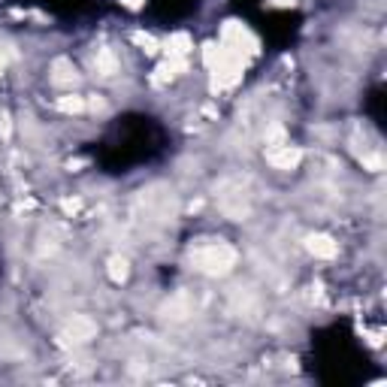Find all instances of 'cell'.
<instances>
[{
  "label": "cell",
  "instance_id": "6da1fadb",
  "mask_svg": "<svg viewBox=\"0 0 387 387\" xmlns=\"http://www.w3.org/2000/svg\"><path fill=\"white\" fill-rule=\"evenodd\" d=\"M191 263L203 276H224V272L236 267V248L227 246V242H206V246L194 248Z\"/></svg>",
  "mask_w": 387,
  "mask_h": 387
},
{
  "label": "cell",
  "instance_id": "7a4b0ae2",
  "mask_svg": "<svg viewBox=\"0 0 387 387\" xmlns=\"http://www.w3.org/2000/svg\"><path fill=\"white\" fill-rule=\"evenodd\" d=\"M67 336L70 342H91L97 336V324L85 318V315H73V321L67 324Z\"/></svg>",
  "mask_w": 387,
  "mask_h": 387
},
{
  "label": "cell",
  "instance_id": "3957f363",
  "mask_svg": "<svg viewBox=\"0 0 387 387\" xmlns=\"http://www.w3.org/2000/svg\"><path fill=\"white\" fill-rule=\"evenodd\" d=\"M94 70L103 79H112L121 70V61H118V55L112 52V49L103 46V49H97V55H94Z\"/></svg>",
  "mask_w": 387,
  "mask_h": 387
},
{
  "label": "cell",
  "instance_id": "277c9868",
  "mask_svg": "<svg viewBox=\"0 0 387 387\" xmlns=\"http://www.w3.org/2000/svg\"><path fill=\"white\" fill-rule=\"evenodd\" d=\"M309 251L315 254V258H321V260H333L336 254H339V242H333L330 236H312L309 239Z\"/></svg>",
  "mask_w": 387,
  "mask_h": 387
},
{
  "label": "cell",
  "instance_id": "5b68a950",
  "mask_svg": "<svg viewBox=\"0 0 387 387\" xmlns=\"http://www.w3.org/2000/svg\"><path fill=\"white\" fill-rule=\"evenodd\" d=\"M58 109L67 112V115H82L88 103H85V97H79V94H64V97H58Z\"/></svg>",
  "mask_w": 387,
  "mask_h": 387
},
{
  "label": "cell",
  "instance_id": "8992f818",
  "mask_svg": "<svg viewBox=\"0 0 387 387\" xmlns=\"http://www.w3.org/2000/svg\"><path fill=\"white\" fill-rule=\"evenodd\" d=\"M109 276H112V281H125V279L130 276L127 260H125V258H112V260H109Z\"/></svg>",
  "mask_w": 387,
  "mask_h": 387
},
{
  "label": "cell",
  "instance_id": "52a82bcc",
  "mask_svg": "<svg viewBox=\"0 0 387 387\" xmlns=\"http://www.w3.org/2000/svg\"><path fill=\"white\" fill-rule=\"evenodd\" d=\"M0 137H4L9 142V137H13V125H9V115H0Z\"/></svg>",
  "mask_w": 387,
  "mask_h": 387
}]
</instances>
